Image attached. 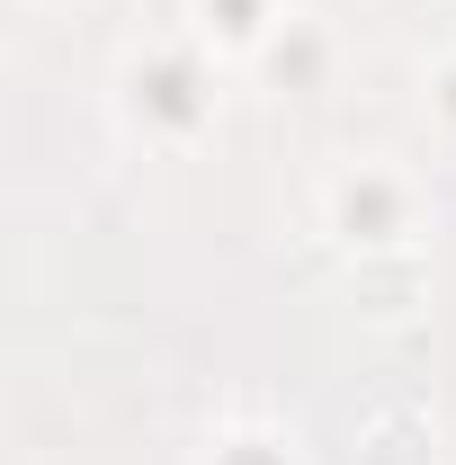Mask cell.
<instances>
[{
  "instance_id": "6da1fadb",
  "label": "cell",
  "mask_w": 456,
  "mask_h": 465,
  "mask_svg": "<svg viewBox=\"0 0 456 465\" xmlns=\"http://www.w3.org/2000/svg\"><path fill=\"white\" fill-rule=\"evenodd\" d=\"M116 116H125V134L144 153H188L224 116V63L188 27L179 36H144V45L116 54Z\"/></svg>"
},
{
  "instance_id": "8992f818",
  "label": "cell",
  "mask_w": 456,
  "mask_h": 465,
  "mask_svg": "<svg viewBox=\"0 0 456 465\" xmlns=\"http://www.w3.org/2000/svg\"><path fill=\"white\" fill-rule=\"evenodd\" d=\"M430 116L456 134V63H439V72H430Z\"/></svg>"
},
{
  "instance_id": "3957f363",
  "label": "cell",
  "mask_w": 456,
  "mask_h": 465,
  "mask_svg": "<svg viewBox=\"0 0 456 465\" xmlns=\"http://www.w3.org/2000/svg\"><path fill=\"white\" fill-rule=\"evenodd\" d=\"M260 72L295 90V99H313V90H332V72H341V36L313 18V9H286V27L260 45Z\"/></svg>"
},
{
  "instance_id": "5b68a950",
  "label": "cell",
  "mask_w": 456,
  "mask_h": 465,
  "mask_svg": "<svg viewBox=\"0 0 456 465\" xmlns=\"http://www.w3.org/2000/svg\"><path fill=\"white\" fill-rule=\"evenodd\" d=\"M197 465H304V448H295V430L269 420V411H233V420L206 430Z\"/></svg>"
},
{
  "instance_id": "7a4b0ae2",
  "label": "cell",
  "mask_w": 456,
  "mask_h": 465,
  "mask_svg": "<svg viewBox=\"0 0 456 465\" xmlns=\"http://www.w3.org/2000/svg\"><path fill=\"white\" fill-rule=\"evenodd\" d=\"M430 224V197L402 162H349V171L322 179V232L358 251V260H385V251H411Z\"/></svg>"
},
{
  "instance_id": "277c9868",
  "label": "cell",
  "mask_w": 456,
  "mask_h": 465,
  "mask_svg": "<svg viewBox=\"0 0 456 465\" xmlns=\"http://www.w3.org/2000/svg\"><path fill=\"white\" fill-rule=\"evenodd\" d=\"M286 27V0H188V36L215 63H260V45Z\"/></svg>"
}]
</instances>
